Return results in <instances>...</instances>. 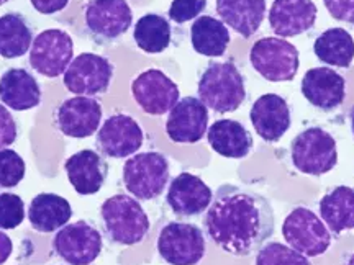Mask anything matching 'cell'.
<instances>
[{"instance_id": "6da1fadb", "label": "cell", "mask_w": 354, "mask_h": 265, "mask_svg": "<svg viewBox=\"0 0 354 265\" xmlns=\"http://www.w3.org/2000/svg\"><path fill=\"white\" fill-rule=\"evenodd\" d=\"M203 229L216 247L236 257L258 253L274 233V211L268 198L238 185L215 192L203 216Z\"/></svg>"}, {"instance_id": "7a4b0ae2", "label": "cell", "mask_w": 354, "mask_h": 265, "mask_svg": "<svg viewBox=\"0 0 354 265\" xmlns=\"http://www.w3.org/2000/svg\"><path fill=\"white\" fill-rule=\"evenodd\" d=\"M100 218L109 239L120 246L140 244L151 228L140 202L125 193H118L102 203Z\"/></svg>"}, {"instance_id": "3957f363", "label": "cell", "mask_w": 354, "mask_h": 265, "mask_svg": "<svg viewBox=\"0 0 354 265\" xmlns=\"http://www.w3.org/2000/svg\"><path fill=\"white\" fill-rule=\"evenodd\" d=\"M198 99L216 113H232L246 99L245 77L233 63H212L198 81Z\"/></svg>"}, {"instance_id": "277c9868", "label": "cell", "mask_w": 354, "mask_h": 265, "mask_svg": "<svg viewBox=\"0 0 354 265\" xmlns=\"http://www.w3.org/2000/svg\"><path fill=\"white\" fill-rule=\"evenodd\" d=\"M169 182V161L165 154L148 151L136 154L123 164V185L138 200H154Z\"/></svg>"}, {"instance_id": "5b68a950", "label": "cell", "mask_w": 354, "mask_h": 265, "mask_svg": "<svg viewBox=\"0 0 354 265\" xmlns=\"http://www.w3.org/2000/svg\"><path fill=\"white\" fill-rule=\"evenodd\" d=\"M290 161L302 174L315 177L328 174L338 164L336 141L323 128H307L290 143Z\"/></svg>"}, {"instance_id": "8992f818", "label": "cell", "mask_w": 354, "mask_h": 265, "mask_svg": "<svg viewBox=\"0 0 354 265\" xmlns=\"http://www.w3.org/2000/svg\"><path fill=\"white\" fill-rule=\"evenodd\" d=\"M282 236L289 247L305 257H318L330 249L333 234L312 210H292L282 224Z\"/></svg>"}, {"instance_id": "52a82bcc", "label": "cell", "mask_w": 354, "mask_h": 265, "mask_svg": "<svg viewBox=\"0 0 354 265\" xmlns=\"http://www.w3.org/2000/svg\"><path fill=\"white\" fill-rule=\"evenodd\" d=\"M250 61L266 81L289 82L299 72V51L294 44L277 37L261 38L253 44Z\"/></svg>"}, {"instance_id": "ba28073f", "label": "cell", "mask_w": 354, "mask_h": 265, "mask_svg": "<svg viewBox=\"0 0 354 265\" xmlns=\"http://www.w3.org/2000/svg\"><path fill=\"white\" fill-rule=\"evenodd\" d=\"M158 253L169 265H197L205 255V236L196 224L172 221L159 233Z\"/></svg>"}, {"instance_id": "9c48e42d", "label": "cell", "mask_w": 354, "mask_h": 265, "mask_svg": "<svg viewBox=\"0 0 354 265\" xmlns=\"http://www.w3.org/2000/svg\"><path fill=\"white\" fill-rule=\"evenodd\" d=\"M53 247L66 264L91 265L100 255L104 239L99 229L81 219L61 228L53 239Z\"/></svg>"}, {"instance_id": "30bf717a", "label": "cell", "mask_w": 354, "mask_h": 265, "mask_svg": "<svg viewBox=\"0 0 354 265\" xmlns=\"http://www.w3.org/2000/svg\"><path fill=\"white\" fill-rule=\"evenodd\" d=\"M113 77V66L107 57L82 52L71 61L63 82L66 88L81 97L102 95L109 90Z\"/></svg>"}, {"instance_id": "8fae6325", "label": "cell", "mask_w": 354, "mask_h": 265, "mask_svg": "<svg viewBox=\"0 0 354 265\" xmlns=\"http://www.w3.org/2000/svg\"><path fill=\"white\" fill-rule=\"evenodd\" d=\"M73 38L63 30H44L30 48V66L44 77H57L66 72L73 61Z\"/></svg>"}, {"instance_id": "7c38bea8", "label": "cell", "mask_w": 354, "mask_h": 265, "mask_svg": "<svg viewBox=\"0 0 354 265\" xmlns=\"http://www.w3.org/2000/svg\"><path fill=\"white\" fill-rule=\"evenodd\" d=\"M131 94L145 113L161 117L179 101V87L162 70L148 69L131 84Z\"/></svg>"}, {"instance_id": "4fadbf2b", "label": "cell", "mask_w": 354, "mask_h": 265, "mask_svg": "<svg viewBox=\"0 0 354 265\" xmlns=\"http://www.w3.org/2000/svg\"><path fill=\"white\" fill-rule=\"evenodd\" d=\"M145 135L138 121L128 115H112L97 131L95 146L100 154L112 159H125L143 146Z\"/></svg>"}, {"instance_id": "5bb4252c", "label": "cell", "mask_w": 354, "mask_h": 265, "mask_svg": "<svg viewBox=\"0 0 354 265\" xmlns=\"http://www.w3.org/2000/svg\"><path fill=\"white\" fill-rule=\"evenodd\" d=\"M133 13L127 0H91L86 7V25L97 41H113L128 32Z\"/></svg>"}, {"instance_id": "9a60e30c", "label": "cell", "mask_w": 354, "mask_h": 265, "mask_svg": "<svg viewBox=\"0 0 354 265\" xmlns=\"http://www.w3.org/2000/svg\"><path fill=\"white\" fill-rule=\"evenodd\" d=\"M209 108L197 97H185L169 112L166 121V135L172 143L194 144L207 135Z\"/></svg>"}, {"instance_id": "2e32d148", "label": "cell", "mask_w": 354, "mask_h": 265, "mask_svg": "<svg viewBox=\"0 0 354 265\" xmlns=\"http://www.w3.org/2000/svg\"><path fill=\"white\" fill-rule=\"evenodd\" d=\"M102 121V107L92 97L64 100L55 113V125L68 138L84 139L97 132Z\"/></svg>"}, {"instance_id": "e0dca14e", "label": "cell", "mask_w": 354, "mask_h": 265, "mask_svg": "<svg viewBox=\"0 0 354 265\" xmlns=\"http://www.w3.org/2000/svg\"><path fill=\"white\" fill-rule=\"evenodd\" d=\"M214 193L201 177L183 172L172 179L166 203L179 218H194L209 210Z\"/></svg>"}, {"instance_id": "ac0fdd59", "label": "cell", "mask_w": 354, "mask_h": 265, "mask_svg": "<svg viewBox=\"0 0 354 265\" xmlns=\"http://www.w3.org/2000/svg\"><path fill=\"white\" fill-rule=\"evenodd\" d=\"M251 123L266 143H277L292 125L290 107L277 94H264L254 101L250 112Z\"/></svg>"}, {"instance_id": "d6986e66", "label": "cell", "mask_w": 354, "mask_h": 265, "mask_svg": "<svg viewBox=\"0 0 354 265\" xmlns=\"http://www.w3.org/2000/svg\"><path fill=\"white\" fill-rule=\"evenodd\" d=\"M302 94L315 108L333 112L346 99V81L335 69H310L304 76Z\"/></svg>"}, {"instance_id": "ffe728a7", "label": "cell", "mask_w": 354, "mask_h": 265, "mask_svg": "<svg viewBox=\"0 0 354 265\" xmlns=\"http://www.w3.org/2000/svg\"><path fill=\"white\" fill-rule=\"evenodd\" d=\"M317 15L312 0H276L269 10V25L281 38L299 37L313 28Z\"/></svg>"}, {"instance_id": "44dd1931", "label": "cell", "mask_w": 354, "mask_h": 265, "mask_svg": "<svg viewBox=\"0 0 354 265\" xmlns=\"http://www.w3.org/2000/svg\"><path fill=\"white\" fill-rule=\"evenodd\" d=\"M64 169L73 188L79 195H94L104 187L109 177V164L92 149H82L66 161Z\"/></svg>"}, {"instance_id": "7402d4cb", "label": "cell", "mask_w": 354, "mask_h": 265, "mask_svg": "<svg viewBox=\"0 0 354 265\" xmlns=\"http://www.w3.org/2000/svg\"><path fill=\"white\" fill-rule=\"evenodd\" d=\"M0 100L15 112H26L39 105L41 88L28 70L13 68L0 77Z\"/></svg>"}, {"instance_id": "603a6c76", "label": "cell", "mask_w": 354, "mask_h": 265, "mask_svg": "<svg viewBox=\"0 0 354 265\" xmlns=\"http://www.w3.org/2000/svg\"><path fill=\"white\" fill-rule=\"evenodd\" d=\"M221 21L243 38L258 32L266 15V0H216Z\"/></svg>"}, {"instance_id": "cb8c5ba5", "label": "cell", "mask_w": 354, "mask_h": 265, "mask_svg": "<svg viewBox=\"0 0 354 265\" xmlns=\"http://www.w3.org/2000/svg\"><path fill=\"white\" fill-rule=\"evenodd\" d=\"M212 149L228 159H243L253 149V136L236 120H218L207 130Z\"/></svg>"}, {"instance_id": "d4e9b609", "label": "cell", "mask_w": 354, "mask_h": 265, "mask_svg": "<svg viewBox=\"0 0 354 265\" xmlns=\"http://www.w3.org/2000/svg\"><path fill=\"white\" fill-rule=\"evenodd\" d=\"M73 208L66 198L56 193H39L30 203L28 219L35 231L55 233L68 224Z\"/></svg>"}, {"instance_id": "484cf974", "label": "cell", "mask_w": 354, "mask_h": 265, "mask_svg": "<svg viewBox=\"0 0 354 265\" xmlns=\"http://www.w3.org/2000/svg\"><path fill=\"white\" fill-rule=\"evenodd\" d=\"M320 215L331 234L354 229V188L339 185L320 200Z\"/></svg>"}, {"instance_id": "4316f807", "label": "cell", "mask_w": 354, "mask_h": 265, "mask_svg": "<svg viewBox=\"0 0 354 265\" xmlns=\"http://www.w3.org/2000/svg\"><path fill=\"white\" fill-rule=\"evenodd\" d=\"M190 41L198 55L207 57L223 56L230 41V32L225 23L215 17L203 15L190 26Z\"/></svg>"}, {"instance_id": "83f0119b", "label": "cell", "mask_w": 354, "mask_h": 265, "mask_svg": "<svg viewBox=\"0 0 354 265\" xmlns=\"http://www.w3.org/2000/svg\"><path fill=\"white\" fill-rule=\"evenodd\" d=\"M32 43V26L24 15L10 12L0 17V56L6 59H17L26 55Z\"/></svg>"}, {"instance_id": "f1b7e54d", "label": "cell", "mask_w": 354, "mask_h": 265, "mask_svg": "<svg viewBox=\"0 0 354 265\" xmlns=\"http://www.w3.org/2000/svg\"><path fill=\"white\" fill-rule=\"evenodd\" d=\"M313 51L322 63L349 68L354 59V39L346 30L330 28L315 39Z\"/></svg>"}, {"instance_id": "f546056e", "label": "cell", "mask_w": 354, "mask_h": 265, "mask_svg": "<svg viewBox=\"0 0 354 265\" xmlns=\"http://www.w3.org/2000/svg\"><path fill=\"white\" fill-rule=\"evenodd\" d=\"M133 38L141 51L148 55H159L171 44V25L165 17L148 13L136 21Z\"/></svg>"}, {"instance_id": "4dcf8cb0", "label": "cell", "mask_w": 354, "mask_h": 265, "mask_svg": "<svg viewBox=\"0 0 354 265\" xmlns=\"http://www.w3.org/2000/svg\"><path fill=\"white\" fill-rule=\"evenodd\" d=\"M256 265H312L308 257L281 242H268L258 251Z\"/></svg>"}, {"instance_id": "1f68e13d", "label": "cell", "mask_w": 354, "mask_h": 265, "mask_svg": "<svg viewBox=\"0 0 354 265\" xmlns=\"http://www.w3.org/2000/svg\"><path fill=\"white\" fill-rule=\"evenodd\" d=\"M26 166L24 157L13 149H0V190L17 187L24 180Z\"/></svg>"}, {"instance_id": "d6a6232c", "label": "cell", "mask_w": 354, "mask_h": 265, "mask_svg": "<svg viewBox=\"0 0 354 265\" xmlns=\"http://www.w3.org/2000/svg\"><path fill=\"white\" fill-rule=\"evenodd\" d=\"M25 219V203L15 193H0V229H15Z\"/></svg>"}, {"instance_id": "836d02e7", "label": "cell", "mask_w": 354, "mask_h": 265, "mask_svg": "<svg viewBox=\"0 0 354 265\" xmlns=\"http://www.w3.org/2000/svg\"><path fill=\"white\" fill-rule=\"evenodd\" d=\"M207 0H172L169 8V19L176 23H185L197 19L205 10Z\"/></svg>"}, {"instance_id": "e575fe53", "label": "cell", "mask_w": 354, "mask_h": 265, "mask_svg": "<svg viewBox=\"0 0 354 265\" xmlns=\"http://www.w3.org/2000/svg\"><path fill=\"white\" fill-rule=\"evenodd\" d=\"M19 136V126L15 118L12 117L10 110L0 105V149H7L15 143Z\"/></svg>"}, {"instance_id": "d590c367", "label": "cell", "mask_w": 354, "mask_h": 265, "mask_svg": "<svg viewBox=\"0 0 354 265\" xmlns=\"http://www.w3.org/2000/svg\"><path fill=\"white\" fill-rule=\"evenodd\" d=\"M335 20L354 23V0H323Z\"/></svg>"}, {"instance_id": "8d00e7d4", "label": "cell", "mask_w": 354, "mask_h": 265, "mask_svg": "<svg viewBox=\"0 0 354 265\" xmlns=\"http://www.w3.org/2000/svg\"><path fill=\"white\" fill-rule=\"evenodd\" d=\"M30 2L37 12L43 13V15H53V13L64 10L69 0H30Z\"/></svg>"}, {"instance_id": "74e56055", "label": "cell", "mask_w": 354, "mask_h": 265, "mask_svg": "<svg viewBox=\"0 0 354 265\" xmlns=\"http://www.w3.org/2000/svg\"><path fill=\"white\" fill-rule=\"evenodd\" d=\"M12 251H13L12 239L7 236L6 233L0 231V265L7 262L8 257L12 255Z\"/></svg>"}, {"instance_id": "f35d334b", "label": "cell", "mask_w": 354, "mask_h": 265, "mask_svg": "<svg viewBox=\"0 0 354 265\" xmlns=\"http://www.w3.org/2000/svg\"><path fill=\"white\" fill-rule=\"evenodd\" d=\"M349 120H351V130H353V135H354V107L351 108V113H349Z\"/></svg>"}, {"instance_id": "ab89813d", "label": "cell", "mask_w": 354, "mask_h": 265, "mask_svg": "<svg viewBox=\"0 0 354 265\" xmlns=\"http://www.w3.org/2000/svg\"><path fill=\"white\" fill-rule=\"evenodd\" d=\"M344 265H354V254L349 255L348 260H346V264H344Z\"/></svg>"}, {"instance_id": "60d3db41", "label": "cell", "mask_w": 354, "mask_h": 265, "mask_svg": "<svg viewBox=\"0 0 354 265\" xmlns=\"http://www.w3.org/2000/svg\"><path fill=\"white\" fill-rule=\"evenodd\" d=\"M8 0H0V6H3V3H7Z\"/></svg>"}]
</instances>
